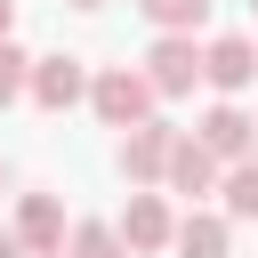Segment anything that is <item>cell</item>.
<instances>
[{"label": "cell", "mask_w": 258, "mask_h": 258, "mask_svg": "<svg viewBox=\"0 0 258 258\" xmlns=\"http://www.w3.org/2000/svg\"><path fill=\"white\" fill-rule=\"evenodd\" d=\"M89 105H97V121H105V129H121V137H129V129H145V121H153V105H161V97H153V81H145L137 64H105V73H97V89H89Z\"/></svg>", "instance_id": "obj_1"}, {"label": "cell", "mask_w": 258, "mask_h": 258, "mask_svg": "<svg viewBox=\"0 0 258 258\" xmlns=\"http://www.w3.org/2000/svg\"><path fill=\"white\" fill-rule=\"evenodd\" d=\"M169 153H177V129L169 121H145V129H129L121 137V177L137 185V194H153V185H169Z\"/></svg>", "instance_id": "obj_2"}, {"label": "cell", "mask_w": 258, "mask_h": 258, "mask_svg": "<svg viewBox=\"0 0 258 258\" xmlns=\"http://www.w3.org/2000/svg\"><path fill=\"white\" fill-rule=\"evenodd\" d=\"M89 89H97V73L81 56H32V105L40 113H73Z\"/></svg>", "instance_id": "obj_3"}, {"label": "cell", "mask_w": 258, "mask_h": 258, "mask_svg": "<svg viewBox=\"0 0 258 258\" xmlns=\"http://www.w3.org/2000/svg\"><path fill=\"white\" fill-rule=\"evenodd\" d=\"M194 137H202V145L234 169V161H250V153H258V113H242L234 97H218V105L202 113V129H194Z\"/></svg>", "instance_id": "obj_4"}, {"label": "cell", "mask_w": 258, "mask_h": 258, "mask_svg": "<svg viewBox=\"0 0 258 258\" xmlns=\"http://www.w3.org/2000/svg\"><path fill=\"white\" fill-rule=\"evenodd\" d=\"M145 81H153V97H185V89L202 81V48H194L185 32H161V40L145 48Z\"/></svg>", "instance_id": "obj_5"}, {"label": "cell", "mask_w": 258, "mask_h": 258, "mask_svg": "<svg viewBox=\"0 0 258 258\" xmlns=\"http://www.w3.org/2000/svg\"><path fill=\"white\" fill-rule=\"evenodd\" d=\"M202 81H210L218 97H242V89L258 81V40H242V32H218V40L202 48Z\"/></svg>", "instance_id": "obj_6"}, {"label": "cell", "mask_w": 258, "mask_h": 258, "mask_svg": "<svg viewBox=\"0 0 258 258\" xmlns=\"http://www.w3.org/2000/svg\"><path fill=\"white\" fill-rule=\"evenodd\" d=\"M64 202L56 194H16V242L32 250V258H64Z\"/></svg>", "instance_id": "obj_7"}, {"label": "cell", "mask_w": 258, "mask_h": 258, "mask_svg": "<svg viewBox=\"0 0 258 258\" xmlns=\"http://www.w3.org/2000/svg\"><path fill=\"white\" fill-rule=\"evenodd\" d=\"M113 226H121L129 258H153V250H169V242H177V218H169V202H161V194H129V210H121Z\"/></svg>", "instance_id": "obj_8"}, {"label": "cell", "mask_w": 258, "mask_h": 258, "mask_svg": "<svg viewBox=\"0 0 258 258\" xmlns=\"http://www.w3.org/2000/svg\"><path fill=\"white\" fill-rule=\"evenodd\" d=\"M218 177H226V161H218L202 137H177V153H169V194L202 202V194H218Z\"/></svg>", "instance_id": "obj_9"}, {"label": "cell", "mask_w": 258, "mask_h": 258, "mask_svg": "<svg viewBox=\"0 0 258 258\" xmlns=\"http://www.w3.org/2000/svg\"><path fill=\"white\" fill-rule=\"evenodd\" d=\"M226 242H234V218L226 210H185L177 218V258H226Z\"/></svg>", "instance_id": "obj_10"}, {"label": "cell", "mask_w": 258, "mask_h": 258, "mask_svg": "<svg viewBox=\"0 0 258 258\" xmlns=\"http://www.w3.org/2000/svg\"><path fill=\"white\" fill-rule=\"evenodd\" d=\"M137 8H145V24H153V32H185V40L210 24V0H137Z\"/></svg>", "instance_id": "obj_11"}, {"label": "cell", "mask_w": 258, "mask_h": 258, "mask_svg": "<svg viewBox=\"0 0 258 258\" xmlns=\"http://www.w3.org/2000/svg\"><path fill=\"white\" fill-rule=\"evenodd\" d=\"M64 258H129V242H121V226H105V218H81V226L64 234Z\"/></svg>", "instance_id": "obj_12"}, {"label": "cell", "mask_w": 258, "mask_h": 258, "mask_svg": "<svg viewBox=\"0 0 258 258\" xmlns=\"http://www.w3.org/2000/svg\"><path fill=\"white\" fill-rule=\"evenodd\" d=\"M218 202H226V218H258V153L218 177Z\"/></svg>", "instance_id": "obj_13"}, {"label": "cell", "mask_w": 258, "mask_h": 258, "mask_svg": "<svg viewBox=\"0 0 258 258\" xmlns=\"http://www.w3.org/2000/svg\"><path fill=\"white\" fill-rule=\"evenodd\" d=\"M16 97H32V56L16 40H0V105H16Z\"/></svg>", "instance_id": "obj_14"}, {"label": "cell", "mask_w": 258, "mask_h": 258, "mask_svg": "<svg viewBox=\"0 0 258 258\" xmlns=\"http://www.w3.org/2000/svg\"><path fill=\"white\" fill-rule=\"evenodd\" d=\"M0 258H32V250L16 242V226H0Z\"/></svg>", "instance_id": "obj_15"}, {"label": "cell", "mask_w": 258, "mask_h": 258, "mask_svg": "<svg viewBox=\"0 0 258 258\" xmlns=\"http://www.w3.org/2000/svg\"><path fill=\"white\" fill-rule=\"evenodd\" d=\"M8 24H16V0H0V40H8Z\"/></svg>", "instance_id": "obj_16"}, {"label": "cell", "mask_w": 258, "mask_h": 258, "mask_svg": "<svg viewBox=\"0 0 258 258\" xmlns=\"http://www.w3.org/2000/svg\"><path fill=\"white\" fill-rule=\"evenodd\" d=\"M73 8H105V0H73Z\"/></svg>", "instance_id": "obj_17"}, {"label": "cell", "mask_w": 258, "mask_h": 258, "mask_svg": "<svg viewBox=\"0 0 258 258\" xmlns=\"http://www.w3.org/2000/svg\"><path fill=\"white\" fill-rule=\"evenodd\" d=\"M0 194H8V161H0Z\"/></svg>", "instance_id": "obj_18"}, {"label": "cell", "mask_w": 258, "mask_h": 258, "mask_svg": "<svg viewBox=\"0 0 258 258\" xmlns=\"http://www.w3.org/2000/svg\"><path fill=\"white\" fill-rule=\"evenodd\" d=\"M250 8H258V0H250Z\"/></svg>", "instance_id": "obj_19"}]
</instances>
